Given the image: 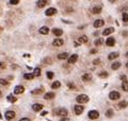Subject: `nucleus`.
Returning <instances> with one entry per match:
<instances>
[{
  "label": "nucleus",
  "instance_id": "nucleus-3",
  "mask_svg": "<svg viewBox=\"0 0 128 121\" xmlns=\"http://www.w3.org/2000/svg\"><path fill=\"white\" fill-rule=\"evenodd\" d=\"M109 98H110V100L115 101V100H119V99L121 98V94H120V92H117V91H111L109 94Z\"/></svg>",
  "mask_w": 128,
  "mask_h": 121
},
{
  "label": "nucleus",
  "instance_id": "nucleus-44",
  "mask_svg": "<svg viewBox=\"0 0 128 121\" xmlns=\"http://www.w3.org/2000/svg\"><path fill=\"white\" fill-rule=\"evenodd\" d=\"M121 79H122V80H126L127 77H126V75H121Z\"/></svg>",
  "mask_w": 128,
  "mask_h": 121
},
{
  "label": "nucleus",
  "instance_id": "nucleus-12",
  "mask_svg": "<svg viewBox=\"0 0 128 121\" xmlns=\"http://www.w3.org/2000/svg\"><path fill=\"white\" fill-rule=\"evenodd\" d=\"M25 91V88L23 86H16L14 89V93L15 94H21V93Z\"/></svg>",
  "mask_w": 128,
  "mask_h": 121
},
{
  "label": "nucleus",
  "instance_id": "nucleus-23",
  "mask_svg": "<svg viewBox=\"0 0 128 121\" xmlns=\"http://www.w3.org/2000/svg\"><path fill=\"white\" fill-rule=\"evenodd\" d=\"M67 58H68L67 53H61L60 55H58V59H60V60H64V59H67Z\"/></svg>",
  "mask_w": 128,
  "mask_h": 121
},
{
  "label": "nucleus",
  "instance_id": "nucleus-11",
  "mask_svg": "<svg viewBox=\"0 0 128 121\" xmlns=\"http://www.w3.org/2000/svg\"><path fill=\"white\" fill-rule=\"evenodd\" d=\"M106 44H107V46H109V47L114 46V44H115V40H114V38H108L107 41H106Z\"/></svg>",
  "mask_w": 128,
  "mask_h": 121
},
{
  "label": "nucleus",
  "instance_id": "nucleus-43",
  "mask_svg": "<svg viewBox=\"0 0 128 121\" xmlns=\"http://www.w3.org/2000/svg\"><path fill=\"white\" fill-rule=\"evenodd\" d=\"M19 121H31V120H30L29 118H21Z\"/></svg>",
  "mask_w": 128,
  "mask_h": 121
},
{
  "label": "nucleus",
  "instance_id": "nucleus-29",
  "mask_svg": "<svg viewBox=\"0 0 128 121\" xmlns=\"http://www.w3.org/2000/svg\"><path fill=\"white\" fill-rule=\"evenodd\" d=\"M44 91V89L43 88H37V89H35V90H32V94H41V93Z\"/></svg>",
  "mask_w": 128,
  "mask_h": 121
},
{
  "label": "nucleus",
  "instance_id": "nucleus-26",
  "mask_svg": "<svg viewBox=\"0 0 128 121\" xmlns=\"http://www.w3.org/2000/svg\"><path fill=\"white\" fill-rule=\"evenodd\" d=\"M117 57H119V53H111L108 56V58H109V60H113V59L117 58Z\"/></svg>",
  "mask_w": 128,
  "mask_h": 121
},
{
  "label": "nucleus",
  "instance_id": "nucleus-2",
  "mask_svg": "<svg viewBox=\"0 0 128 121\" xmlns=\"http://www.w3.org/2000/svg\"><path fill=\"white\" fill-rule=\"evenodd\" d=\"M89 100H90V98H89L86 94H80V96H78L76 98V101L79 104H84V103H88Z\"/></svg>",
  "mask_w": 128,
  "mask_h": 121
},
{
  "label": "nucleus",
  "instance_id": "nucleus-45",
  "mask_svg": "<svg viewBox=\"0 0 128 121\" xmlns=\"http://www.w3.org/2000/svg\"><path fill=\"white\" fill-rule=\"evenodd\" d=\"M90 53H91V54H96V53H97V49H91Z\"/></svg>",
  "mask_w": 128,
  "mask_h": 121
},
{
  "label": "nucleus",
  "instance_id": "nucleus-52",
  "mask_svg": "<svg viewBox=\"0 0 128 121\" xmlns=\"http://www.w3.org/2000/svg\"><path fill=\"white\" fill-rule=\"evenodd\" d=\"M126 67H127V68H128V62H127V63H126Z\"/></svg>",
  "mask_w": 128,
  "mask_h": 121
},
{
  "label": "nucleus",
  "instance_id": "nucleus-38",
  "mask_svg": "<svg viewBox=\"0 0 128 121\" xmlns=\"http://www.w3.org/2000/svg\"><path fill=\"white\" fill-rule=\"evenodd\" d=\"M19 0H10V3L11 4H18Z\"/></svg>",
  "mask_w": 128,
  "mask_h": 121
},
{
  "label": "nucleus",
  "instance_id": "nucleus-33",
  "mask_svg": "<svg viewBox=\"0 0 128 121\" xmlns=\"http://www.w3.org/2000/svg\"><path fill=\"white\" fill-rule=\"evenodd\" d=\"M112 116H113V110H112V109H108L107 112H106V117H108V118H111Z\"/></svg>",
  "mask_w": 128,
  "mask_h": 121
},
{
  "label": "nucleus",
  "instance_id": "nucleus-35",
  "mask_svg": "<svg viewBox=\"0 0 128 121\" xmlns=\"http://www.w3.org/2000/svg\"><path fill=\"white\" fill-rule=\"evenodd\" d=\"M8 84H9L8 80H5V79H3V78H0V85H5V86H7Z\"/></svg>",
  "mask_w": 128,
  "mask_h": 121
},
{
  "label": "nucleus",
  "instance_id": "nucleus-19",
  "mask_svg": "<svg viewBox=\"0 0 128 121\" xmlns=\"http://www.w3.org/2000/svg\"><path fill=\"white\" fill-rule=\"evenodd\" d=\"M54 92H47V93H45V96H44L45 100H51V99H54Z\"/></svg>",
  "mask_w": 128,
  "mask_h": 121
},
{
  "label": "nucleus",
  "instance_id": "nucleus-28",
  "mask_svg": "<svg viewBox=\"0 0 128 121\" xmlns=\"http://www.w3.org/2000/svg\"><path fill=\"white\" fill-rule=\"evenodd\" d=\"M23 77H25L26 79H28V80H31V79H33L35 76H34V74H33V73H32V74H30V73H27V74L23 75Z\"/></svg>",
  "mask_w": 128,
  "mask_h": 121
},
{
  "label": "nucleus",
  "instance_id": "nucleus-51",
  "mask_svg": "<svg viewBox=\"0 0 128 121\" xmlns=\"http://www.w3.org/2000/svg\"><path fill=\"white\" fill-rule=\"evenodd\" d=\"M126 57H127V58H128V53H127V54H126Z\"/></svg>",
  "mask_w": 128,
  "mask_h": 121
},
{
  "label": "nucleus",
  "instance_id": "nucleus-24",
  "mask_svg": "<svg viewBox=\"0 0 128 121\" xmlns=\"http://www.w3.org/2000/svg\"><path fill=\"white\" fill-rule=\"evenodd\" d=\"M122 89H123L124 91H126V92L128 91V80L127 79H126V80H123V83H122Z\"/></svg>",
  "mask_w": 128,
  "mask_h": 121
},
{
  "label": "nucleus",
  "instance_id": "nucleus-8",
  "mask_svg": "<svg viewBox=\"0 0 128 121\" xmlns=\"http://www.w3.org/2000/svg\"><path fill=\"white\" fill-rule=\"evenodd\" d=\"M104 25H105V21H102V19H96V21H94V27H95V28H100V27H102Z\"/></svg>",
  "mask_w": 128,
  "mask_h": 121
},
{
  "label": "nucleus",
  "instance_id": "nucleus-25",
  "mask_svg": "<svg viewBox=\"0 0 128 121\" xmlns=\"http://www.w3.org/2000/svg\"><path fill=\"white\" fill-rule=\"evenodd\" d=\"M121 67V62H119V61H116V62H114V63H112V65H111V69L112 70H117V69Z\"/></svg>",
  "mask_w": 128,
  "mask_h": 121
},
{
  "label": "nucleus",
  "instance_id": "nucleus-4",
  "mask_svg": "<svg viewBox=\"0 0 128 121\" xmlns=\"http://www.w3.org/2000/svg\"><path fill=\"white\" fill-rule=\"evenodd\" d=\"M88 115H89V118L92 119V120H95V119H97L99 117V113L97 110H90Z\"/></svg>",
  "mask_w": 128,
  "mask_h": 121
},
{
  "label": "nucleus",
  "instance_id": "nucleus-21",
  "mask_svg": "<svg viewBox=\"0 0 128 121\" xmlns=\"http://www.w3.org/2000/svg\"><path fill=\"white\" fill-rule=\"evenodd\" d=\"M47 4V0H39L36 2V5L39 8H44Z\"/></svg>",
  "mask_w": 128,
  "mask_h": 121
},
{
  "label": "nucleus",
  "instance_id": "nucleus-10",
  "mask_svg": "<svg viewBox=\"0 0 128 121\" xmlns=\"http://www.w3.org/2000/svg\"><path fill=\"white\" fill-rule=\"evenodd\" d=\"M63 43H64V41H63L62 39H56V40H54L52 45H54V46H57V47H60L63 45Z\"/></svg>",
  "mask_w": 128,
  "mask_h": 121
},
{
  "label": "nucleus",
  "instance_id": "nucleus-17",
  "mask_svg": "<svg viewBox=\"0 0 128 121\" xmlns=\"http://www.w3.org/2000/svg\"><path fill=\"white\" fill-rule=\"evenodd\" d=\"M112 32H114V28L110 27V28H107V29H105V30L102 31V34L104 35H109V34H111Z\"/></svg>",
  "mask_w": 128,
  "mask_h": 121
},
{
  "label": "nucleus",
  "instance_id": "nucleus-46",
  "mask_svg": "<svg viewBox=\"0 0 128 121\" xmlns=\"http://www.w3.org/2000/svg\"><path fill=\"white\" fill-rule=\"evenodd\" d=\"M47 114H48V113H47V112H42V114H41V116H43V117H44V116H46Z\"/></svg>",
  "mask_w": 128,
  "mask_h": 121
},
{
  "label": "nucleus",
  "instance_id": "nucleus-41",
  "mask_svg": "<svg viewBox=\"0 0 128 121\" xmlns=\"http://www.w3.org/2000/svg\"><path fill=\"white\" fill-rule=\"evenodd\" d=\"M0 69H5V63L0 62Z\"/></svg>",
  "mask_w": 128,
  "mask_h": 121
},
{
  "label": "nucleus",
  "instance_id": "nucleus-31",
  "mask_svg": "<svg viewBox=\"0 0 128 121\" xmlns=\"http://www.w3.org/2000/svg\"><path fill=\"white\" fill-rule=\"evenodd\" d=\"M7 99H8V101H9V102H11V103H14V102H16V101H17V98L11 96V94H10V96H8Z\"/></svg>",
  "mask_w": 128,
  "mask_h": 121
},
{
  "label": "nucleus",
  "instance_id": "nucleus-37",
  "mask_svg": "<svg viewBox=\"0 0 128 121\" xmlns=\"http://www.w3.org/2000/svg\"><path fill=\"white\" fill-rule=\"evenodd\" d=\"M47 77H48L49 79H52L54 78V73L52 72H47Z\"/></svg>",
  "mask_w": 128,
  "mask_h": 121
},
{
  "label": "nucleus",
  "instance_id": "nucleus-32",
  "mask_svg": "<svg viewBox=\"0 0 128 121\" xmlns=\"http://www.w3.org/2000/svg\"><path fill=\"white\" fill-rule=\"evenodd\" d=\"M33 74H34V76H40L41 75V69L40 68H35L34 69V72H33Z\"/></svg>",
  "mask_w": 128,
  "mask_h": 121
},
{
  "label": "nucleus",
  "instance_id": "nucleus-42",
  "mask_svg": "<svg viewBox=\"0 0 128 121\" xmlns=\"http://www.w3.org/2000/svg\"><path fill=\"white\" fill-rule=\"evenodd\" d=\"M60 121H70V119L66 118V117H63V118H61Z\"/></svg>",
  "mask_w": 128,
  "mask_h": 121
},
{
  "label": "nucleus",
  "instance_id": "nucleus-1",
  "mask_svg": "<svg viewBox=\"0 0 128 121\" xmlns=\"http://www.w3.org/2000/svg\"><path fill=\"white\" fill-rule=\"evenodd\" d=\"M54 115H56V116H61V117H66L67 116V109L62 108V107L57 108V109H54Z\"/></svg>",
  "mask_w": 128,
  "mask_h": 121
},
{
  "label": "nucleus",
  "instance_id": "nucleus-5",
  "mask_svg": "<svg viewBox=\"0 0 128 121\" xmlns=\"http://www.w3.org/2000/svg\"><path fill=\"white\" fill-rule=\"evenodd\" d=\"M4 116H5V119H7V120H13V119L15 118V116H16V114H15L13 110H8Z\"/></svg>",
  "mask_w": 128,
  "mask_h": 121
},
{
  "label": "nucleus",
  "instance_id": "nucleus-30",
  "mask_svg": "<svg viewBox=\"0 0 128 121\" xmlns=\"http://www.w3.org/2000/svg\"><path fill=\"white\" fill-rule=\"evenodd\" d=\"M98 77H100V78H107V77H108V73L106 72V71H102V72L98 73Z\"/></svg>",
  "mask_w": 128,
  "mask_h": 121
},
{
  "label": "nucleus",
  "instance_id": "nucleus-34",
  "mask_svg": "<svg viewBox=\"0 0 128 121\" xmlns=\"http://www.w3.org/2000/svg\"><path fill=\"white\" fill-rule=\"evenodd\" d=\"M102 43H104V40L102 39H97L95 42H94V44H95L96 46H98V45H101Z\"/></svg>",
  "mask_w": 128,
  "mask_h": 121
},
{
  "label": "nucleus",
  "instance_id": "nucleus-47",
  "mask_svg": "<svg viewBox=\"0 0 128 121\" xmlns=\"http://www.w3.org/2000/svg\"><path fill=\"white\" fill-rule=\"evenodd\" d=\"M123 35H128V32H127V31H125V32H123Z\"/></svg>",
  "mask_w": 128,
  "mask_h": 121
},
{
  "label": "nucleus",
  "instance_id": "nucleus-16",
  "mask_svg": "<svg viewBox=\"0 0 128 121\" xmlns=\"http://www.w3.org/2000/svg\"><path fill=\"white\" fill-rule=\"evenodd\" d=\"M89 41L88 37L86 35H81V37L78 38V42L80 43V44H83V43H86Z\"/></svg>",
  "mask_w": 128,
  "mask_h": 121
},
{
  "label": "nucleus",
  "instance_id": "nucleus-6",
  "mask_svg": "<svg viewBox=\"0 0 128 121\" xmlns=\"http://www.w3.org/2000/svg\"><path fill=\"white\" fill-rule=\"evenodd\" d=\"M74 110H75V114L76 115H81L82 112L84 110V106H81V105H76L74 107Z\"/></svg>",
  "mask_w": 128,
  "mask_h": 121
},
{
  "label": "nucleus",
  "instance_id": "nucleus-15",
  "mask_svg": "<svg viewBox=\"0 0 128 121\" xmlns=\"http://www.w3.org/2000/svg\"><path fill=\"white\" fill-rule=\"evenodd\" d=\"M92 79V75L90 74V73H84L83 75H82V80L83 82H89V80H91Z\"/></svg>",
  "mask_w": 128,
  "mask_h": 121
},
{
  "label": "nucleus",
  "instance_id": "nucleus-14",
  "mask_svg": "<svg viewBox=\"0 0 128 121\" xmlns=\"http://www.w3.org/2000/svg\"><path fill=\"white\" fill-rule=\"evenodd\" d=\"M52 33H54L56 37H61L63 34V30L62 29H59V28H54L52 29Z\"/></svg>",
  "mask_w": 128,
  "mask_h": 121
},
{
  "label": "nucleus",
  "instance_id": "nucleus-13",
  "mask_svg": "<svg viewBox=\"0 0 128 121\" xmlns=\"http://www.w3.org/2000/svg\"><path fill=\"white\" fill-rule=\"evenodd\" d=\"M32 109L34 110V112H40V110L43 109V105L42 104H39V103H36V104H33L32 105Z\"/></svg>",
  "mask_w": 128,
  "mask_h": 121
},
{
  "label": "nucleus",
  "instance_id": "nucleus-7",
  "mask_svg": "<svg viewBox=\"0 0 128 121\" xmlns=\"http://www.w3.org/2000/svg\"><path fill=\"white\" fill-rule=\"evenodd\" d=\"M57 13V10L54 9V8H49V9L46 10V12H45V14L47 15V16H52V15H54Z\"/></svg>",
  "mask_w": 128,
  "mask_h": 121
},
{
  "label": "nucleus",
  "instance_id": "nucleus-48",
  "mask_svg": "<svg viewBox=\"0 0 128 121\" xmlns=\"http://www.w3.org/2000/svg\"><path fill=\"white\" fill-rule=\"evenodd\" d=\"M110 2H114V1H115V0H109Z\"/></svg>",
  "mask_w": 128,
  "mask_h": 121
},
{
  "label": "nucleus",
  "instance_id": "nucleus-9",
  "mask_svg": "<svg viewBox=\"0 0 128 121\" xmlns=\"http://www.w3.org/2000/svg\"><path fill=\"white\" fill-rule=\"evenodd\" d=\"M77 60H78V55H76V54H73L72 56L68 58L67 61H68V63H70V64H73V63H75Z\"/></svg>",
  "mask_w": 128,
  "mask_h": 121
},
{
  "label": "nucleus",
  "instance_id": "nucleus-49",
  "mask_svg": "<svg viewBox=\"0 0 128 121\" xmlns=\"http://www.w3.org/2000/svg\"><path fill=\"white\" fill-rule=\"evenodd\" d=\"M1 96H2V93H1V92H0V98H1Z\"/></svg>",
  "mask_w": 128,
  "mask_h": 121
},
{
  "label": "nucleus",
  "instance_id": "nucleus-27",
  "mask_svg": "<svg viewBox=\"0 0 128 121\" xmlns=\"http://www.w3.org/2000/svg\"><path fill=\"white\" fill-rule=\"evenodd\" d=\"M61 87V84H60V82H54L52 84H51V88L52 89H58V88H60Z\"/></svg>",
  "mask_w": 128,
  "mask_h": 121
},
{
  "label": "nucleus",
  "instance_id": "nucleus-40",
  "mask_svg": "<svg viewBox=\"0 0 128 121\" xmlns=\"http://www.w3.org/2000/svg\"><path fill=\"white\" fill-rule=\"evenodd\" d=\"M99 62H100L99 59H95V60L93 61V64H94V65H97V64H99Z\"/></svg>",
  "mask_w": 128,
  "mask_h": 121
},
{
  "label": "nucleus",
  "instance_id": "nucleus-18",
  "mask_svg": "<svg viewBox=\"0 0 128 121\" xmlns=\"http://www.w3.org/2000/svg\"><path fill=\"white\" fill-rule=\"evenodd\" d=\"M100 12H101V7H100V5L93 7V9H92V13H93V14H98Z\"/></svg>",
  "mask_w": 128,
  "mask_h": 121
},
{
  "label": "nucleus",
  "instance_id": "nucleus-20",
  "mask_svg": "<svg viewBox=\"0 0 128 121\" xmlns=\"http://www.w3.org/2000/svg\"><path fill=\"white\" fill-rule=\"evenodd\" d=\"M48 32H49V28L47 26H44V27H42V28L40 29L41 34H48Z\"/></svg>",
  "mask_w": 128,
  "mask_h": 121
},
{
  "label": "nucleus",
  "instance_id": "nucleus-50",
  "mask_svg": "<svg viewBox=\"0 0 128 121\" xmlns=\"http://www.w3.org/2000/svg\"><path fill=\"white\" fill-rule=\"evenodd\" d=\"M0 119H2V116H1V114H0Z\"/></svg>",
  "mask_w": 128,
  "mask_h": 121
},
{
  "label": "nucleus",
  "instance_id": "nucleus-22",
  "mask_svg": "<svg viewBox=\"0 0 128 121\" xmlns=\"http://www.w3.org/2000/svg\"><path fill=\"white\" fill-rule=\"evenodd\" d=\"M117 106H119V108H126V107L128 106V102L127 101H121V102L117 104Z\"/></svg>",
  "mask_w": 128,
  "mask_h": 121
},
{
  "label": "nucleus",
  "instance_id": "nucleus-36",
  "mask_svg": "<svg viewBox=\"0 0 128 121\" xmlns=\"http://www.w3.org/2000/svg\"><path fill=\"white\" fill-rule=\"evenodd\" d=\"M122 17H123V21L127 23V21H128V14H127V13H123V16H122Z\"/></svg>",
  "mask_w": 128,
  "mask_h": 121
},
{
  "label": "nucleus",
  "instance_id": "nucleus-39",
  "mask_svg": "<svg viewBox=\"0 0 128 121\" xmlns=\"http://www.w3.org/2000/svg\"><path fill=\"white\" fill-rule=\"evenodd\" d=\"M67 86H68V88H70V89H72V90H73V89H75V88H76V87H75V85H74V84H72V83H68V84H67Z\"/></svg>",
  "mask_w": 128,
  "mask_h": 121
}]
</instances>
